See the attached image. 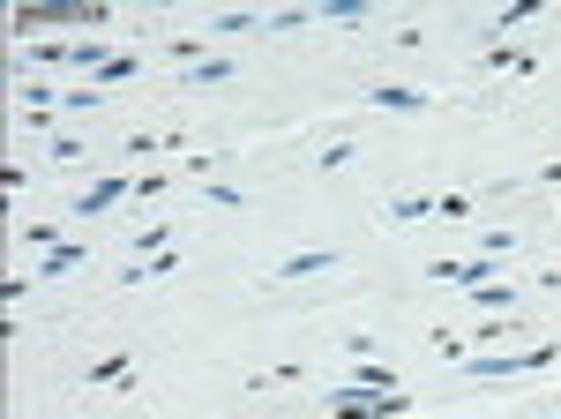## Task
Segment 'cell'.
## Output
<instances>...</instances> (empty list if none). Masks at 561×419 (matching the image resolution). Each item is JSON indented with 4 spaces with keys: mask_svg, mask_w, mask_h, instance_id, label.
Returning a JSON list of instances; mask_svg holds the SVG:
<instances>
[{
    "mask_svg": "<svg viewBox=\"0 0 561 419\" xmlns=\"http://www.w3.org/2000/svg\"><path fill=\"white\" fill-rule=\"evenodd\" d=\"M322 412L330 419H404L412 412V390H330Z\"/></svg>",
    "mask_w": 561,
    "mask_h": 419,
    "instance_id": "obj_1",
    "label": "cell"
},
{
    "mask_svg": "<svg viewBox=\"0 0 561 419\" xmlns=\"http://www.w3.org/2000/svg\"><path fill=\"white\" fill-rule=\"evenodd\" d=\"M367 105L374 113H442V98H434V90H412V83H374Z\"/></svg>",
    "mask_w": 561,
    "mask_h": 419,
    "instance_id": "obj_2",
    "label": "cell"
},
{
    "mask_svg": "<svg viewBox=\"0 0 561 419\" xmlns=\"http://www.w3.org/2000/svg\"><path fill=\"white\" fill-rule=\"evenodd\" d=\"M337 270V247H300V255H277L270 262V285H292V277H322Z\"/></svg>",
    "mask_w": 561,
    "mask_h": 419,
    "instance_id": "obj_3",
    "label": "cell"
},
{
    "mask_svg": "<svg viewBox=\"0 0 561 419\" xmlns=\"http://www.w3.org/2000/svg\"><path fill=\"white\" fill-rule=\"evenodd\" d=\"M517 337H524V322H509V315H479L472 330H464V345H472V352H517Z\"/></svg>",
    "mask_w": 561,
    "mask_h": 419,
    "instance_id": "obj_4",
    "label": "cell"
},
{
    "mask_svg": "<svg viewBox=\"0 0 561 419\" xmlns=\"http://www.w3.org/2000/svg\"><path fill=\"white\" fill-rule=\"evenodd\" d=\"M135 375H143V360H135V352H105V360L83 367V390H120V382H135Z\"/></svg>",
    "mask_w": 561,
    "mask_h": 419,
    "instance_id": "obj_5",
    "label": "cell"
},
{
    "mask_svg": "<svg viewBox=\"0 0 561 419\" xmlns=\"http://www.w3.org/2000/svg\"><path fill=\"white\" fill-rule=\"evenodd\" d=\"M120 195H135V180H90V188H75V217H105Z\"/></svg>",
    "mask_w": 561,
    "mask_h": 419,
    "instance_id": "obj_6",
    "label": "cell"
},
{
    "mask_svg": "<svg viewBox=\"0 0 561 419\" xmlns=\"http://www.w3.org/2000/svg\"><path fill=\"white\" fill-rule=\"evenodd\" d=\"M83 262H90V240H60L53 255H38V285H45V277H68V270H83Z\"/></svg>",
    "mask_w": 561,
    "mask_h": 419,
    "instance_id": "obj_7",
    "label": "cell"
},
{
    "mask_svg": "<svg viewBox=\"0 0 561 419\" xmlns=\"http://www.w3.org/2000/svg\"><path fill=\"white\" fill-rule=\"evenodd\" d=\"M352 158H360V135L345 128V135H337V143H322V150H315V173H322V180H337V173H345Z\"/></svg>",
    "mask_w": 561,
    "mask_h": 419,
    "instance_id": "obj_8",
    "label": "cell"
},
{
    "mask_svg": "<svg viewBox=\"0 0 561 419\" xmlns=\"http://www.w3.org/2000/svg\"><path fill=\"white\" fill-rule=\"evenodd\" d=\"M337 390H404V382H397V367H389V360H360Z\"/></svg>",
    "mask_w": 561,
    "mask_h": 419,
    "instance_id": "obj_9",
    "label": "cell"
},
{
    "mask_svg": "<svg viewBox=\"0 0 561 419\" xmlns=\"http://www.w3.org/2000/svg\"><path fill=\"white\" fill-rule=\"evenodd\" d=\"M509 300H524V292H517V285H494V277L464 292V307H472V315H509Z\"/></svg>",
    "mask_w": 561,
    "mask_h": 419,
    "instance_id": "obj_10",
    "label": "cell"
},
{
    "mask_svg": "<svg viewBox=\"0 0 561 419\" xmlns=\"http://www.w3.org/2000/svg\"><path fill=\"white\" fill-rule=\"evenodd\" d=\"M68 60L83 68V83H98V75H105V60H113V45H98V38H75V45H68Z\"/></svg>",
    "mask_w": 561,
    "mask_h": 419,
    "instance_id": "obj_11",
    "label": "cell"
},
{
    "mask_svg": "<svg viewBox=\"0 0 561 419\" xmlns=\"http://www.w3.org/2000/svg\"><path fill=\"white\" fill-rule=\"evenodd\" d=\"M487 68H494V75H539V60L517 53V45H487Z\"/></svg>",
    "mask_w": 561,
    "mask_h": 419,
    "instance_id": "obj_12",
    "label": "cell"
},
{
    "mask_svg": "<svg viewBox=\"0 0 561 419\" xmlns=\"http://www.w3.org/2000/svg\"><path fill=\"white\" fill-rule=\"evenodd\" d=\"M532 15H547V8H539V0H517V8H509L502 23H487V45H509V30H524Z\"/></svg>",
    "mask_w": 561,
    "mask_h": 419,
    "instance_id": "obj_13",
    "label": "cell"
},
{
    "mask_svg": "<svg viewBox=\"0 0 561 419\" xmlns=\"http://www.w3.org/2000/svg\"><path fill=\"white\" fill-rule=\"evenodd\" d=\"M232 75H240V60H217V53H210L202 68H187L180 83H187V90H202V83H232Z\"/></svg>",
    "mask_w": 561,
    "mask_h": 419,
    "instance_id": "obj_14",
    "label": "cell"
},
{
    "mask_svg": "<svg viewBox=\"0 0 561 419\" xmlns=\"http://www.w3.org/2000/svg\"><path fill=\"white\" fill-rule=\"evenodd\" d=\"M165 247H173V225H165V217H150L143 232H135V262H150V255H165Z\"/></svg>",
    "mask_w": 561,
    "mask_h": 419,
    "instance_id": "obj_15",
    "label": "cell"
},
{
    "mask_svg": "<svg viewBox=\"0 0 561 419\" xmlns=\"http://www.w3.org/2000/svg\"><path fill=\"white\" fill-rule=\"evenodd\" d=\"M367 0H322V8H315V23H367Z\"/></svg>",
    "mask_w": 561,
    "mask_h": 419,
    "instance_id": "obj_16",
    "label": "cell"
},
{
    "mask_svg": "<svg viewBox=\"0 0 561 419\" xmlns=\"http://www.w3.org/2000/svg\"><path fill=\"white\" fill-rule=\"evenodd\" d=\"M202 203H217V210H247L255 195H247V188H232V180H202Z\"/></svg>",
    "mask_w": 561,
    "mask_h": 419,
    "instance_id": "obj_17",
    "label": "cell"
},
{
    "mask_svg": "<svg viewBox=\"0 0 561 419\" xmlns=\"http://www.w3.org/2000/svg\"><path fill=\"white\" fill-rule=\"evenodd\" d=\"M15 247H23V255H53L60 232H53V225H15Z\"/></svg>",
    "mask_w": 561,
    "mask_h": 419,
    "instance_id": "obj_18",
    "label": "cell"
},
{
    "mask_svg": "<svg viewBox=\"0 0 561 419\" xmlns=\"http://www.w3.org/2000/svg\"><path fill=\"white\" fill-rule=\"evenodd\" d=\"M135 75H143V60H135V53H113V60H105V75H98V90H120V83H135Z\"/></svg>",
    "mask_w": 561,
    "mask_h": 419,
    "instance_id": "obj_19",
    "label": "cell"
},
{
    "mask_svg": "<svg viewBox=\"0 0 561 419\" xmlns=\"http://www.w3.org/2000/svg\"><path fill=\"white\" fill-rule=\"evenodd\" d=\"M419 217H434V195H397L389 203V225H419Z\"/></svg>",
    "mask_w": 561,
    "mask_h": 419,
    "instance_id": "obj_20",
    "label": "cell"
},
{
    "mask_svg": "<svg viewBox=\"0 0 561 419\" xmlns=\"http://www.w3.org/2000/svg\"><path fill=\"white\" fill-rule=\"evenodd\" d=\"M307 367L300 360H285V367H262V375H247V390H285V382H300Z\"/></svg>",
    "mask_w": 561,
    "mask_h": 419,
    "instance_id": "obj_21",
    "label": "cell"
},
{
    "mask_svg": "<svg viewBox=\"0 0 561 419\" xmlns=\"http://www.w3.org/2000/svg\"><path fill=\"white\" fill-rule=\"evenodd\" d=\"M173 180H180V173H158V165H150V173H135V203H158Z\"/></svg>",
    "mask_w": 561,
    "mask_h": 419,
    "instance_id": "obj_22",
    "label": "cell"
},
{
    "mask_svg": "<svg viewBox=\"0 0 561 419\" xmlns=\"http://www.w3.org/2000/svg\"><path fill=\"white\" fill-rule=\"evenodd\" d=\"M464 210H472V195H457V188H449V195H434V217H442V225H457Z\"/></svg>",
    "mask_w": 561,
    "mask_h": 419,
    "instance_id": "obj_23",
    "label": "cell"
},
{
    "mask_svg": "<svg viewBox=\"0 0 561 419\" xmlns=\"http://www.w3.org/2000/svg\"><path fill=\"white\" fill-rule=\"evenodd\" d=\"M45 150H53L60 165H75V158H83V135H68V128H60V135H53V143H45Z\"/></svg>",
    "mask_w": 561,
    "mask_h": 419,
    "instance_id": "obj_24",
    "label": "cell"
},
{
    "mask_svg": "<svg viewBox=\"0 0 561 419\" xmlns=\"http://www.w3.org/2000/svg\"><path fill=\"white\" fill-rule=\"evenodd\" d=\"M539 285H547V292H561V270H547V277H539Z\"/></svg>",
    "mask_w": 561,
    "mask_h": 419,
    "instance_id": "obj_25",
    "label": "cell"
}]
</instances>
